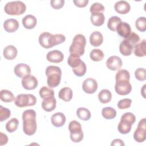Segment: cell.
<instances>
[{
  "mask_svg": "<svg viewBox=\"0 0 146 146\" xmlns=\"http://www.w3.org/2000/svg\"><path fill=\"white\" fill-rule=\"evenodd\" d=\"M90 21L93 25L95 26H100L103 25L105 21V17L103 13H96L91 14Z\"/></svg>",
  "mask_w": 146,
  "mask_h": 146,
  "instance_id": "cell-23",
  "label": "cell"
},
{
  "mask_svg": "<svg viewBox=\"0 0 146 146\" xmlns=\"http://www.w3.org/2000/svg\"><path fill=\"white\" fill-rule=\"evenodd\" d=\"M46 59L50 62L58 63L63 61L64 59V55L59 50H52L47 54Z\"/></svg>",
  "mask_w": 146,
  "mask_h": 146,
  "instance_id": "cell-13",
  "label": "cell"
},
{
  "mask_svg": "<svg viewBox=\"0 0 146 146\" xmlns=\"http://www.w3.org/2000/svg\"><path fill=\"white\" fill-rule=\"evenodd\" d=\"M86 44V39L85 36L80 34L76 35L73 38L72 44L69 48L70 55L80 57L84 53Z\"/></svg>",
  "mask_w": 146,
  "mask_h": 146,
  "instance_id": "cell-3",
  "label": "cell"
},
{
  "mask_svg": "<svg viewBox=\"0 0 146 146\" xmlns=\"http://www.w3.org/2000/svg\"><path fill=\"white\" fill-rule=\"evenodd\" d=\"M125 144L123 141L120 139H115L112 140L111 145L115 146V145H119V146H124Z\"/></svg>",
  "mask_w": 146,
  "mask_h": 146,
  "instance_id": "cell-51",
  "label": "cell"
},
{
  "mask_svg": "<svg viewBox=\"0 0 146 146\" xmlns=\"http://www.w3.org/2000/svg\"><path fill=\"white\" fill-rule=\"evenodd\" d=\"M146 136V121L145 118H143L139 122L137 128L133 133L134 140L138 142L141 143L145 141Z\"/></svg>",
  "mask_w": 146,
  "mask_h": 146,
  "instance_id": "cell-6",
  "label": "cell"
},
{
  "mask_svg": "<svg viewBox=\"0 0 146 146\" xmlns=\"http://www.w3.org/2000/svg\"><path fill=\"white\" fill-rule=\"evenodd\" d=\"M64 0H51L50 1L51 7L56 10L62 8L64 6Z\"/></svg>",
  "mask_w": 146,
  "mask_h": 146,
  "instance_id": "cell-48",
  "label": "cell"
},
{
  "mask_svg": "<svg viewBox=\"0 0 146 146\" xmlns=\"http://www.w3.org/2000/svg\"><path fill=\"white\" fill-rule=\"evenodd\" d=\"M37 129V124L35 119L27 118L23 120V132L29 136L34 135Z\"/></svg>",
  "mask_w": 146,
  "mask_h": 146,
  "instance_id": "cell-7",
  "label": "cell"
},
{
  "mask_svg": "<svg viewBox=\"0 0 146 146\" xmlns=\"http://www.w3.org/2000/svg\"><path fill=\"white\" fill-rule=\"evenodd\" d=\"M107 68L112 71H116L120 68L122 66V60L117 56L113 55L109 57L106 61Z\"/></svg>",
  "mask_w": 146,
  "mask_h": 146,
  "instance_id": "cell-12",
  "label": "cell"
},
{
  "mask_svg": "<svg viewBox=\"0 0 146 146\" xmlns=\"http://www.w3.org/2000/svg\"><path fill=\"white\" fill-rule=\"evenodd\" d=\"M18 125V120L17 118H12L7 122L6 124V129L9 132L12 133L17 129Z\"/></svg>",
  "mask_w": 146,
  "mask_h": 146,
  "instance_id": "cell-35",
  "label": "cell"
},
{
  "mask_svg": "<svg viewBox=\"0 0 146 146\" xmlns=\"http://www.w3.org/2000/svg\"><path fill=\"white\" fill-rule=\"evenodd\" d=\"M116 31L117 34L125 39L129 36L131 33V28L130 25L125 22H121L117 26Z\"/></svg>",
  "mask_w": 146,
  "mask_h": 146,
  "instance_id": "cell-14",
  "label": "cell"
},
{
  "mask_svg": "<svg viewBox=\"0 0 146 146\" xmlns=\"http://www.w3.org/2000/svg\"><path fill=\"white\" fill-rule=\"evenodd\" d=\"M18 51L15 47L13 45H9L5 47L3 55L5 58L8 60H13L15 59L17 55Z\"/></svg>",
  "mask_w": 146,
  "mask_h": 146,
  "instance_id": "cell-21",
  "label": "cell"
},
{
  "mask_svg": "<svg viewBox=\"0 0 146 146\" xmlns=\"http://www.w3.org/2000/svg\"><path fill=\"white\" fill-rule=\"evenodd\" d=\"M133 47L125 40H123L120 44V52L124 56H129L132 52Z\"/></svg>",
  "mask_w": 146,
  "mask_h": 146,
  "instance_id": "cell-25",
  "label": "cell"
},
{
  "mask_svg": "<svg viewBox=\"0 0 146 146\" xmlns=\"http://www.w3.org/2000/svg\"><path fill=\"white\" fill-rule=\"evenodd\" d=\"M11 112L10 110L2 106H0V121H3L10 117Z\"/></svg>",
  "mask_w": 146,
  "mask_h": 146,
  "instance_id": "cell-43",
  "label": "cell"
},
{
  "mask_svg": "<svg viewBox=\"0 0 146 146\" xmlns=\"http://www.w3.org/2000/svg\"><path fill=\"white\" fill-rule=\"evenodd\" d=\"M18 21L13 18L8 19L5 21L3 23V27L6 31L8 33H14L19 28Z\"/></svg>",
  "mask_w": 146,
  "mask_h": 146,
  "instance_id": "cell-16",
  "label": "cell"
},
{
  "mask_svg": "<svg viewBox=\"0 0 146 146\" xmlns=\"http://www.w3.org/2000/svg\"><path fill=\"white\" fill-rule=\"evenodd\" d=\"M22 25L26 29H34L37 23L36 18L33 15L28 14L23 17L22 20Z\"/></svg>",
  "mask_w": 146,
  "mask_h": 146,
  "instance_id": "cell-19",
  "label": "cell"
},
{
  "mask_svg": "<svg viewBox=\"0 0 146 146\" xmlns=\"http://www.w3.org/2000/svg\"><path fill=\"white\" fill-rule=\"evenodd\" d=\"M134 54L139 57H143L146 55V43L145 39H143L138 43L134 47Z\"/></svg>",
  "mask_w": 146,
  "mask_h": 146,
  "instance_id": "cell-24",
  "label": "cell"
},
{
  "mask_svg": "<svg viewBox=\"0 0 146 146\" xmlns=\"http://www.w3.org/2000/svg\"><path fill=\"white\" fill-rule=\"evenodd\" d=\"M36 99L33 94H19L15 98L14 103L16 106L18 107H25L27 106H33L36 104Z\"/></svg>",
  "mask_w": 146,
  "mask_h": 146,
  "instance_id": "cell-5",
  "label": "cell"
},
{
  "mask_svg": "<svg viewBox=\"0 0 146 146\" xmlns=\"http://www.w3.org/2000/svg\"><path fill=\"white\" fill-rule=\"evenodd\" d=\"M27 118L36 119V112L33 110H27L25 111L22 114V120Z\"/></svg>",
  "mask_w": 146,
  "mask_h": 146,
  "instance_id": "cell-47",
  "label": "cell"
},
{
  "mask_svg": "<svg viewBox=\"0 0 146 146\" xmlns=\"http://www.w3.org/2000/svg\"><path fill=\"white\" fill-rule=\"evenodd\" d=\"M76 115L80 119L87 121L91 117V112L86 108L80 107L76 110Z\"/></svg>",
  "mask_w": 146,
  "mask_h": 146,
  "instance_id": "cell-29",
  "label": "cell"
},
{
  "mask_svg": "<svg viewBox=\"0 0 146 146\" xmlns=\"http://www.w3.org/2000/svg\"><path fill=\"white\" fill-rule=\"evenodd\" d=\"M45 73L47 76V83L50 88L56 87L60 84L62 70L59 67L49 66L47 67Z\"/></svg>",
  "mask_w": 146,
  "mask_h": 146,
  "instance_id": "cell-2",
  "label": "cell"
},
{
  "mask_svg": "<svg viewBox=\"0 0 146 146\" xmlns=\"http://www.w3.org/2000/svg\"><path fill=\"white\" fill-rule=\"evenodd\" d=\"M116 92L120 95H126L129 94L132 90L131 83L128 81H121L116 82L115 85Z\"/></svg>",
  "mask_w": 146,
  "mask_h": 146,
  "instance_id": "cell-8",
  "label": "cell"
},
{
  "mask_svg": "<svg viewBox=\"0 0 146 146\" xmlns=\"http://www.w3.org/2000/svg\"><path fill=\"white\" fill-rule=\"evenodd\" d=\"M73 2L74 3L75 5L78 7H86L88 3L89 2L88 0H76L74 1Z\"/></svg>",
  "mask_w": 146,
  "mask_h": 146,
  "instance_id": "cell-49",
  "label": "cell"
},
{
  "mask_svg": "<svg viewBox=\"0 0 146 146\" xmlns=\"http://www.w3.org/2000/svg\"><path fill=\"white\" fill-rule=\"evenodd\" d=\"M83 131L76 132L74 133H70V139L74 143H79L83 139Z\"/></svg>",
  "mask_w": 146,
  "mask_h": 146,
  "instance_id": "cell-46",
  "label": "cell"
},
{
  "mask_svg": "<svg viewBox=\"0 0 146 146\" xmlns=\"http://www.w3.org/2000/svg\"><path fill=\"white\" fill-rule=\"evenodd\" d=\"M98 99L102 103H108L111 100L112 94L108 90L103 89L99 92L98 94Z\"/></svg>",
  "mask_w": 146,
  "mask_h": 146,
  "instance_id": "cell-26",
  "label": "cell"
},
{
  "mask_svg": "<svg viewBox=\"0 0 146 146\" xmlns=\"http://www.w3.org/2000/svg\"><path fill=\"white\" fill-rule=\"evenodd\" d=\"M133 47H134L140 41V37L139 35L134 32L131 33L128 37L125 39Z\"/></svg>",
  "mask_w": 146,
  "mask_h": 146,
  "instance_id": "cell-39",
  "label": "cell"
},
{
  "mask_svg": "<svg viewBox=\"0 0 146 146\" xmlns=\"http://www.w3.org/2000/svg\"><path fill=\"white\" fill-rule=\"evenodd\" d=\"M56 100L54 96H53L43 99L42 102V107L44 111L47 112H51L56 108Z\"/></svg>",
  "mask_w": 146,
  "mask_h": 146,
  "instance_id": "cell-20",
  "label": "cell"
},
{
  "mask_svg": "<svg viewBox=\"0 0 146 146\" xmlns=\"http://www.w3.org/2000/svg\"><path fill=\"white\" fill-rule=\"evenodd\" d=\"M115 10L120 14H125L131 10L129 3L125 1H119L114 5Z\"/></svg>",
  "mask_w": 146,
  "mask_h": 146,
  "instance_id": "cell-15",
  "label": "cell"
},
{
  "mask_svg": "<svg viewBox=\"0 0 146 146\" xmlns=\"http://www.w3.org/2000/svg\"><path fill=\"white\" fill-rule=\"evenodd\" d=\"M135 26L136 29L141 31L144 32L146 30V18L144 17H140L138 18L135 22Z\"/></svg>",
  "mask_w": 146,
  "mask_h": 146,
  "instance_id": "cell-38",
  "label": "cell"
},
{
  "mask_svg": "<svg viewBox=\"0 0 146 146\" xmlns=\"http://www.w3.org/2000/svg\"><path fill=\"white\" fill-rule=\"evenodd\" d=\"M135 76L137 80L144 81L146 79V71L144 68H138L135 70Z\"/></svg>",
  "mask_w": 146,
  "mask_h": 146,
  "instance_id": "cell-42",
  "label": "cell"
},
{
  "mask_svg": "<svg viewBox=\"0 0 146 146\" xmlns=\"http://www.w3.org/2000/svg\"><path fill=\"white\" fill-rule=\"evenodd\" d=\"M39 95L43 99H47L54 96V91L50 88L43 86L39 90Z\"/></svg>",
  "mask_w": 146,
  "mask_h": 146,
  "instance_id": "cell-33",
  "label": "cell"
},
{
  "mask_svg": "<svg viewBox=\"0 0 146 146\" xmlns=\"http://www.w3.org/2000/svg\"><path fill=\"white\" fill-rule=\"evenodd\" d=\"M21 82L23 87L27 90H34L38 84L36 78L31 75H28L23 78Z\"/></svg>",
  "mask_w": 146,
  "mask_h": 146,
  "instance_id": "cell-10",
  "label": "cell"
},
{
  "mask_svg": "<svg viewBox=\"0 0 146 146\" xmlns=\"http://www.w3.org/2000/svg\"><path fill=\"white\" fill-rule=\"evenodd\" d=\"M102 114L103 117L106 119H112L116 116V111L112 107H107L102 109Z\"/></svg>",
  "mask_w": 146,
  "mask_h": 146,
  "instance_id": "cell-27",
  "label": "cell"
},
{
  "mask_svg": "<svg viewBox=\"0 0 146 146\" xmlns=\"http://www.w3.org/2000/svg\"><path fill=\"white\" fill-rule=\"evenodd\" d=\"M91 59L95 62L102 60L104 58V53L100 49H93L90 53Z\"/></svg>",
  "mask_w": 146,
  "mask_h": 146,
  "instance_id": "cell-34",
  "label": "cell"
},
{
  "mask_svg": "<svg viewBox=\"0 0 146 146\" xmlns=\"http://www.w3.org/2000/svg\"><path fill=\"white\" fill-rule=\"evenodd\" d=\"M98 86V83L96 80L93 78H87L83 82L82 88L84 92L92 94L96 92Z\"/></svg>",
  "mask_w": 146,
  "mask_h": 146,
  "instance_id": "cell-9",
  "label": "cell"
},
{
  "mask_svg": "<svg viewBox=\"0 0 146 146\" xmlns=\"http://www.w3.org/2000/svg\"><path fill=\"white\" fill-rule=\"evenodd\" d=\"M68 129L70 133H74L82 131V126L79 122L76 120L71 121L68 125Z\"/></svg>",
  "mask_w": 146,
  "mask_h": 146,
  "instance_id": "cell-40",
  "label": "cell"
},
{
  "mask_svg": "<svg viewBox=\"0 0 146 146\" xmlns=\"http://www.w3.org/2000/svg\"><path fill=\"white\" fill-rule=\"evenodd\" d=\"M58 97L64 102H69L72 98V91L69 87H63L58 93Z\"/></svg>",
  "mask_w": 146,
  "mask_h": 146,
  "instance_id": "cell-22",
  "label": "cell"
},
{
  "mask_svg": "<svg viewBox=\"0 0 146 146\" xmlns=\"http://www.w3.org/2000/svg\"><path fill=\"white\" fill-rule=\"evenodd\" d=\"M66 116L62 112H56L53 114L51 117L52 125L56 127H62L66 123Z\"/></svg>",
  "mask_w": 146,
  "mask_h": 146,
  "instance_id": "cell-17",
  "label": "cell"
},
{
  "mask_svg": "<svg viewBox=\"0 0 146 146\" xmlns=\"http://www.w3.org/2000/svg\"><path fill=\"white\" fill-rule=\"evenodd\" d=\"M14 71L18 77L23 78L28 75H30L31 68L29 65L25 63H19L15 66Z\"/></svg>",
  "mask_w": 146,
  "mask_h": 146,
  "instance_id": "cell-11",
  "label": "cell"
},
{
  "mask_svg": "<svg viewBox=\"0 0 146 146\" xmlns=\"http://www.w3.org/2000/svg\"><path fill=\"white\" fill-rule=\"evenodd\" d=\"M5 13L10 15H19L23 14L26 10V6L22 1H11L7 2L4 7Z\"/></svg>",
  "mask_w": 146,
  "mask_h": 146,
  "instance_id": "cell-4",
  "label": "cell"
},
{
  "mask_svg": "<svg viewBox=\"0 0 146 146\" xmlns=\"http://www.w3.org/2000/svg\"><path fill=\"white\" fill-rule=\"evenodd\" d=\"M132 125L129 123L120 120L117 125V130L121 134L128 133L131 130Z\"/></svg>",
  "mask_w": 146,
  "mask_h": 146,
  "instance_id": "cell-30",
  "label": "cell"
},
{
  "mask_svg": "<svg viewBox=\"0 0 146 146\" xmlns=\"http://www.w3.org/2000/svg\"><path fill=\"white\" fill-rule=\"evenodd\" d=\"M82 61V60L80 59V57L73 55H70L67 59L68 64L72 68H75L78 67Z\"/></svg>",
  "mask_w": 146,
  "mask_h": 146,
  "instance_id": "cell-36",
  "label": "cell"
},
{
  "mask_svg": "<svg viewBox=\"0 0 146 146\" xmlns=\"http://www.w3.org/2000/svg\"><path fill=\"white\" fill-rule=\"evenodd\" d=\"M121 22V19L117 16L111 17L108 21L107 27L108 28L112 31H115L117 25Z\"/></svg>",
  "mask_w": 146,
  "mask_h": 146,
  "instance_id": "cell-32",
  "label": "cell"
},
{
  "mask_svg": "<svg viewBox=\"0 0 146 146\" xmlns=\"http://www.w3.org/2000/svg\"><path fill=\"white\" fill-rule=\"evenodd\" d=\"M120 120L133 124L136 121V117L132 112H126L121 116Z\"/></svg>",
  "mask_w": 146,
  "mask_h": 146,
  "instance_id": "cell-45",
  "label": "cell"
},
{
  "mask_svg": "<svg viewBox=\"0 0 146 146\" xmlns=\"http://www.w3.org/2000/svg\"><path fill=\"white\" fill-rule=\"evenodd\" d=\"M103 42V36L102 34L98 31L91 33L90 36V43L94 47L100 46Z\"/></svg>",
  "mask_w": 146,
  "mask_h": 146,
  "instance_id": "cell-18",
  "label": "cell"
},
{
  "mask_svg": "<svg viewBox=\"0 0 146 146\" xmlns=\"http://www.w3.org/2000/svg\"><path fill=\"white\" fill-rule=\"evenodd\" d=\"M90 11L91 14L96 13H103L104 11V7L102 3H100L99 2H95L91 6Z\"/></svg>",
  "mask_w": 146,
  "mask_h": 146,
  "instance_id": "cell-41",
  "label": "cell"
},
{
  "mask_svg": "<svg viewBox=\"0 0 146 146\" xmlns=\"http://www.w3.org/2000/svg\"><path fill=\"white\" fill-rule=\"evenodd\" d=\"M130 79V75L127 70H119L116 73L115 76L116 82L121 81H128Z\"/></svg>",
  "mask_w": 146,
  "mask_h": 146,
  "instance_id": "cell-31",
  "label": "cell"
},
{
  "mask_svg": "<svg viewBox=\"0 0 146 146\" xmlns=\"http://www.w3.org/2000/svg\"><path fill=\"white\" fill-rule=\"evenodd\" d=\"M132 100L130 99L125 98L121 99L117 103V107L120 110H124L128 108L131 107Z\"/></svg>",
  "mask_w": 146,
  "mask_h": 146,
  "instance_id": "cell-44",
  "label": "cell"
},
{
  "mask_svg": "<svg viewBox=\"0 0 146 146\" xmlns=\"http://www.w3.org/2000/svg\"><path fill=\"white\" fill-rule=\"evenodd\" d=\"M66 40V37L62 34L52 35L48 32H43L39 36V43L42 47L49 48L61 44Z\"/></svg>",
  "mask_w": 146,
  "mask_h": 146,
  "instance_id": "cell-1",
  "label": "cell"
},
{
  "mask_svg": "<svg viewBox=\"0 0 146 146\" xmlns=\"http://www.w3.org/2000/svg\"><path fill=\"white\" fill-rule=\"evenodd\" d=\"M0 98L2 102L6 103H10L15 100L13 94L7 90H2L1 91Z\"/></svg>",
  "mask_w": 146,
  "mask_h": 146,
  "instance_id": "cell-28",
  "label": "cell"
},
{
  "mask_svg": "<svg viewBox=\"0 0 146 146\" xmlns=\"http://www.w3.org/2000/svg\"><path fill=\"white\" fill-rule=\"evenodd\" d=\"M0 135V145H5L8 141V137L6 134L3 133L2 132H1Z\"/></svg>",
  "mask_w": 146,
  "mask_h": 146,
  "instance_id": "cell-50",
  "label": "cell"
},
{
  "mask_svg": "<svg viewBox=\"0 0 146 146\" xmlns=\"http://www.w3.org/2000/svg\"><path fill=\"white\" fill-rule=\"evenodd\" d=\"M87 71V67L85 63L82 61L80 64L75 68H72V71L75 75L79 77L83 76L85 75Z\"/></svg>",
  "mask_w": 146,
  "mask_h": 146,
  "instance_id": "cell-37",
  "label": "cell"
}]
</instances>
